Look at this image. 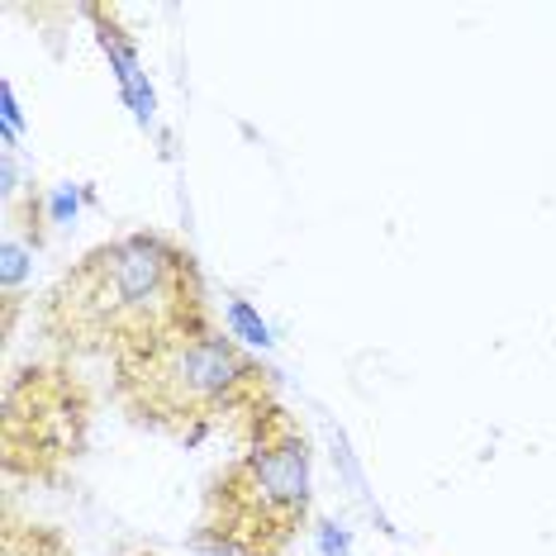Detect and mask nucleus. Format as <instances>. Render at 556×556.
Masks as SVG:
<instances>
[{
	"instance_id": "f257e3e1",
	"label": "nucleus",
	"mask_w": 556,
	"mask_h": 556,
	"mask_svg": "<svg viewBox=\"0 0 556 556\" xmlns=\"http://www.w3.org/2000/svg\"><path fill=\"white\" fill-rule=\"evenodd\" d=\"M200 319H210V305L195 252L172 233L138 229L96 243L58 276L43 295L39 333L62 362H115Z\"/></svg>"
},
{
	"instance_id": "f03ea898",
	"label": "nucleus",
	"mask_w": 556,
	"mask_h": 556,
	"mask_svg": "<svg viewBox=\"0 0 556 556\" xmlns=\"http://www.w3.org/2000/svg\"><path fill=\"white\" fill-rule=\"evenodd\" d=\"M110 395L129 424L186 447L214 433L248 438V428L271 404H281L276 371L214 319L172 328L153 343L119 352L110 362Z\"/></svg>"
},
{
	"instance_id": "7ed1b4c3",
	"label": "nucleus",
	"mask_w": 556,
	"mask_h": 556,
	"mask_svg": "<svg viewBox=\"0 0 556 556\" xmlns=\"http://www.w3.org/2000/svg\"><path fill=\"white\" fill-rule=\"evenodd\" d=\"M314 452L286 404L248 428L243 452L210 480L200 500L195 547L205 556H286L309 523Z\"/></svg>"
},
{
	"instance_id": "20e7f679",
	"label": "nucleus",
	"mask_w": 556,
	"mask_h": 556,
	"mask_svg": "<svg viewBox=\"0 0 556 556\" xmlns=\"http://www.w3.org/2000/svg\"><path fill=\"white\" fill-rule=\"evenodd\" d=\"M96 395L72 362H24L0 404V466L10 480L58 485L91 447Z\"/></svg>"
},
{
	"instance_id": "39448f33",
	"label": "nucleus",
	"mask_w": 556,
	"mask_h": 556,
	"mask_svg": "<svg viewBox=\"0 0 556 556\" xmlns=\"http://www.w3.org/2000/svg\"><path fill=\"white\" fill-rule=\"evenodd\" d=\"M0 556H77L72 538L53 523H34L5 509V528H0Z\"/></svg>"
},
{
	"instance_id": "423d86ee",
	"label": "nucleus",
	"mask_w": 556,
	"mask_h": 556,
	"mask_svg": "<svg viewBox=\"0 0 556 556\" xmlns=\"http://www.w3.org/2000/svg\"><path fill=\"white\" fill-rule=\"evenodd\" d=\"M134 556H157V552H134Z\"/></svg>"
}]
</instances>
